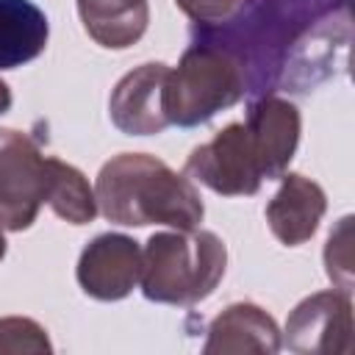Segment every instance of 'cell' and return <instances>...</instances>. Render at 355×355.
Segmentation results:
<instances>
[{
  "label": "cell",
  "mask_w": 355,
  "mask_h": 355,
  "mask_svg": "<svg viewBox=\"0 0 355 355\" xmlns=\"http://www.w3.org/2000/svg\"><path fill=\"white\" fill-rule=\"evenodd\" d=\"M11 108V89L6 80H0V114H6Z\"/></svg>",
  "instance_id": "18"
},
{
  "label": "cell",
  "mask_w": 355,
  "mask_h": 355,
  "mask_svg": "<svg viewBox=\"0 0 355 355\" xmlns=\"http://www.w3.org/2000/svg\"><path fill=\"white\" fill-rule=\"evenodd\" d=\"M47 205L55 216L69 225H89L97 216V197L86 175L53 155H47Z\"/></svg>",
  "instance_id": "14"
},
{
  "label": "cell",
  "mask_w": 355,
  "mask_h": 355,
  "mask_svg": "<svg viewBox=\"0 0 355 355\" xmlns=\"http://www.w3.org/2000/svg\"><path fill=\"white\" fill-rule=\"evenodd\" d=\"M280 341L300 355H330L352 349V297L349 291H316L297 302L286 319Z\"/></svg>",
  "instance_id": "6"
},
{
  "label": "cell",
  "mask_w": 355,
  "mask_h": 355,
  "mask_svg": "<svg viewBox=\"0 0 355 355\" xmlns=\"http://www.w3.org/2000/svg\"><path fill=\"white\" fill-rule=\"evenodd\" d=\"M324 211H327V197L322 186L305 175L286 172L280 178V189L266 205V222L280 244L300 247L316 233Z\"/></svg>",
  "instance_id": "10"
},
{
  "label": "cell",
  "mask_w": 355,
  "mask_h": 355,
  "mask_svg": "<svg viewBox=\"0 0 355 355\" xmlns=\"http://www.w3.org/2000/svg\"><path fill=\"white\" fill-rule=\"evenodd\" d=\"M166 78L169 67L161 61H147L122 75L108 100L111 122L128 136H153L169 128L164 114Z\"/></svg>",
  "instance_id": "9"
},
{
  "label": "cell",
  "mask_w": 355,
  "mask_h": 355,
  "mask_svg": "<svg viewBox=\"0 0 355 355\" xmlns=\"http://www.w3.org/2000/svg\"><path fill=\"white\" fill-rule=\"evenodd\" d=\"M75 275L89 297L100 302L122 300L139 286L141 247L125 233H100L83 247Z\"/></svg>",
  "instance_id": "7"
},
{
  "label": "cell",
  "mask_w": 355,
  "mask_h": 355,
  "mask_svg": "<svg viewBox=\"0 0 355 355\" xmlns=\"http://www.w3.org/2000/svg\"><path fill=\"white\" fill-rule=\"evenodd\" d=\"M247 97L241 64L214 42L191 39L178 67L169 69L164 114L169 125L197 128Z\"/></svg>",
  "instance_id": "3"
},
{
  "label": "cell",
  "mask_w": 355,
  "mask_h": 355,
  "mask_svg": "<svg viewBox=\"0 0 355 355\" xmlns=\"http://www.w3.org/2000/svg\"><path fill=\"white\" fill-rule=\"evenodd\" d=\"M97 211L125 227L166 225L194 230L205 216L202 197L189 175L147 153H119L103 164L94 183Z\"/></svg>",
  "instance_id": "1"
},
{
  "label": "cell",
  "mask_w": 355,
  "mask_h": 355,
  "mask_svg": "<svg viewBox=\"0 0 355 355\" xmlns=\"http://www.w3.org/2000/svg\"><path fill=\"white\" fill-rule=\"evenodd\" d=\"M0 352H53L47 330L28 316H3L0 319Z\"/></svg>",
  "instance_id": "16"
},
{
  "label": "cell",
  "mask_w": 355,
  "mask_h": 355,
  "mask_svg": "<svg viewBox=\"0 0 355 355\" xmlns=\"http://www.w3.org/2000/svg\"><path fill=\"white\" fill-rule=\"evenodd\" d=\"M83 31L108 50L136 44L150 22L147 0H78Z\"/></svg>",
  "instance_id": "12"
},
{
  "label": "cell",
  "mask_w": 355,
  "mask_h": 355,
  "mask_svg": "<svg viewBox=\"0 0 355 355\" xmlns=\"http://www.w3.org/2000/svg\"><path fill=\"white\" fill-rule=\"evenodd\" d=\"M327 277L336 288L352 291V216H341L324 244Z\"/></svg>",
  "instance_id": "15"
},
{
  "label": "cell",
  "mask_w": 355,
  "mask_h": 355,
  "mask_svg": "<svg viewBox=\"0 0 355 355\" xmlns=\"http://www.w3.org/2000/svg\"><path fill=\"white\" fill-rule=\"evenodd\" d=\"M250 0H175L194 25H222L233 19Z\"/></svg>",
  "instance_id": "17"
},
{
  "label": "cell",
  "mask_w": 355,
  "mask_h": 355,
  "mask_svg": "<svg viewBox=\"0 0 355 355\" xmlns=\"http://www.w3.org/2000/svg\"><path fill=\"white\" fill-rule=\"evenodd\" d=\"M280 347H283L280 327L263 308H258L255 302H233L211 322L202 352L205 355H214V352L275 355Z\"/></svg>",
  "instance_id": "11"
},
{
  "label": "cell",
  "mask_w": 355,
  "mask_h": 355,
  "mask_svg": "<svg viewBox=\"0 0 355 355\" xmlns=\"http://www.w3.org/2000/svg\"><path fill=\"white\" fill-rule=\"evenodd\" d=\"M244 125L252 136L263 180H280L300 144V130H302L300 108L277 94L250 97Z\"/></svg>",
  "instance_id": "8"
},
{
  "label": "cell",
  "mask_w": 355,
  "mask_h": 355,
  "mask_svg": "<svg viewBox=\"0 0 355 355\" xmlns=\"http://www.w3.org/2000/svg\"><path fill=\"white\" fill-rule=\"evenodd\" d=\"M50 25L31 0H0V72L39 58L47 47Z\"/></svg>",
  "instance_id": "13"
},
{
  "label": "cell",
  "mask_w": 355,
  "mask_h": 355,
  "mask_svg": "<svg viewBox=\"0 0 355 355\" xmlns=\"http://www.w3.org/2000/svg\"><path fill=\"white\" fill-rule=\"evenodd\" d=\"M186 175L222 197L255 194L263 183V175L247 125L230 122L211 141L194 147L186 158Z\"/></svg>",
  "instance_id": "5"
},
{
  "label": "cell",
  "mask_w": 355,
  "mask_h": 355,
  "mask_svg": "<svg viewBox=\"0 0 355 355\" xmlns=\"http://www.w3.org/2000/svg\"><path fill=\"white\" fill-rule=\"evenodd\" d=\"M6 255V236H3V225H0V261Z\"/></svg>",
  "instance_id": "19"
},
{
  "label": "cell",
  "mask_w": 355,
  "mask_h": 355,
  "mask_svg": "<svg viewBox=\"0 0 355 355\" xmlns=\"http://www.w3.org/2000/svg\"><path fill=\"white\" fill-rule=\"evenodd\" d=\"M227 250L214 230L153 233L141 250V294L150 302L194 305L225 277Z\"/></svg>",
  "instance_id": "2"
},
{
  "label": "cell",
  "mask_w": 355,
  "mask_h": 355,
  "mask_svg": "<svg viewBox=\"0 0 355 355\" xmlns=\"http://www.w3.org/2000/svg\"><path fill=\"white\" fill-rule=\"evenodd\" d=\"M47 155L39 144L14 128H0V225L3 230H28L42 202H47Z\"/></svg>",
  "instance_id": "4"
}]
</instances>
